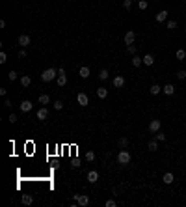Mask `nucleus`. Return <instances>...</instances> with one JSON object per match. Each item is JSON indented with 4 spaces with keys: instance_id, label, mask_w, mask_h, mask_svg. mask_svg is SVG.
<instances>
[{
    "instance_id": "f257e3e1",
    "label": "nucleus",
    "mask_w": 186,
    "mask_h": 207,
    "mask_svg": "<svg viewBox=\"0 0 186 207\" xmlns=\"http://www.w3.org/2000/svg\"><path fill=\"white\" fill-rule=\"evenodd\" d=\"M58 75H56V69H52V67H49V69H45L43 73H41V80L43 82H50V80H54Z\"/></svg>"
},
{
    "instance_id": "f03ea898",
    "label": "nucleus",
    "mask_w": 186,
    "mask_h": 207,
    "mask_svg": "<svg viewBox=\"0 0 186 207\" xmlns=\"http://www.w3.org/2000/svg\"><path fill=\"white\" fill-rule=\"evenodd\" d=\"M117 162L123 164V166L130 162V153H128L127 149H123V151H119V153H117Z\"/></svg>"
},
{
    "instance_id": "7ed1b4c3",
    "label": "nucleus",
    "mask_w": 186,
    "mask_h": 207,
    "mask_svg": "<svg viewBox=\"0 0 186 207\" xmlns=\"http://www.w3.org/2000/svg\"><path fill=\"white\" fill-rule=\"evenodd\" d=\"M73 200H74L78 205H82V207L89 205V198H88L86 194H73Z\"/></svg>"
},
{
    "instance_id": "20e7f679",
    "label": "nucleus",
    "mask_w": 186,
    "mask_h": 207,
    "mask_svg": "<svg viewBox=\"0 0 186 207\" xmlns=\"http://www.w3.org/2000/svg\"><path fill=\"white\" fill-rule=\"evenodd\" d=\"M17 41H19V45L23 47V49H26V47L30 45V41H32V39H30V36H28V34H20Z\"/></svg>"
},
{
    "instance_id": "39448f33",
    "label": "nucleus",
    "mask_w": 186,
    "mask_h": 207,
    "mask_svg": "<svg viewBox=\"0 0 186 207\" xmlns=\"http://www.w3.org/2000/svg\"><path fill=\"white\" fill-rule=\"evenodd\" d=\"M86 179H88V183H97V181H99V172H97V170H91V172H88Z\"/></svg>"
},
{
    "instance_id": "423d86ee",
    "label": "nucleus",
    "mask_w": 186,
    "mask_h": 207,
    "mask_svg": "<svg viewBox=\"0 0 186 207\" xmlns=\"http://www.w3.org/2000/svg\"><path fill=\"white\" fill-rule=\"evenodd\" d=\"M160 127H162L160 120H151V123H149V131H151V133H158Z\"/></svg>"
},
{
    "instance_id": "0eeeda50",
    "label": "nucleus",
    "mask_w": 186,
    "mask_h": 207,
    "mask_svg": "<svg viewBox=\"0 0 186 207\" xmlns=\"http://www.w3.org/2000/svg\"><path fill=\"white\" fill-rule=\"evenodd\" d=\"M112 84H114V88H123V86H125V77H121V75H115L114 80H112Z\"/></svg>"
},
{
    "instance_id": "6e6552de",
    "label": "nucleus",
    "mask_w": 186,
    "mask_h": 207,
    "mask_svg": "<svg viewBox=\"0 0 186 207\" xmlns=\"http://www.w3.org/2000/svg\"><path fill=\"white\" fill-rule=\"evenodd\" d=\"M36 118H37V120H41V121H45L47 118H49V110H47L45 106H41V108L37 110V114H36Z\"/></svg>"
},
{
    "instance_id": "1a4fd4ad",
    "label": "nucleus",
    "mask_w": 186,
    "mask_h": 207,
    "mask_svg": "<svg viewBox=\"0 0 186 207\" xmlns=\"http://www.w3.org/2000/svg\"><path fill=\"white\" fill-rule=\"evenodd\" d=\"M134 39H136V32H134V30H128V32L125 34V45H132Z\"/></svg>"
},
{
    "instance_id": "9d476101",
    "label": "nucleus",
    "mask_w": 186,
    "mask_h": 207,
    "mask_svg": "<svg viewBox=\"0 0 186 207\" xmlns=\"http://www.w3.org/2000/svg\"><path fill=\"white\" fill-rule=\"evenodd\" d=\"M77 101H78L80 106H88V105H89V97H88L86 93H78V95H77Z\"/></svg>"
},
{
    "instance_id": "9b49d317",
    "label": "nucleus",
    "mask_w": 186,
    "mask_h": 207,
    "mask_svg": "<svg viewBox=\"0 0 186 207\" xmlns=\"http://www.w3.org/2000/svg\"><path fill=\"white\" fill-rule=\"evenodd\" d=\"M155 19H156V23H166V19H168V11H166V10H162V11H158Z\"/></svg>"
},
{
    "instance_id": "f8f14e48",
    "label": "nucleus",
    "mask_w": 186,
    "mask_h": 207,
    "mask_svg": "<svg viewBox=\"0 0 186 207\" xmlns=\"http://www.w3.org/2000/svg\"><path fill=\"white\" fill-rule=\"evenodd\" d=\"M162 181L166 183V185H171V183L175 181V175L171 174V172H166V174H164V177H162Z\"/></svg>"
},
{
    "instance_id": "ddd939ff",
    "label": "nucleus",
    "mask_w": 186,
    "mask_h": 207,
    "mask_svg": "<svg viewBox=\"0 0 186 207\" xmlns=\"http://www.w3.org/2000/svg\"><path fill=\"white\" fill-rule=\"evenodd\" d=\"M56 82H58V86H65V84H67V75H65V73H58Z\"/></svg>"
},
{
    "instance_id": "4468645a",
    "label": "nucleus",
    "mask_w": 186,
    "mask_h": 207,
    "mask_svg": "<svg viewBox=\"0 0 186 207\" xmlns=\"http://www.w3.org/2000/svg\"><path fill=\"white\" fill-rule=\"evenodd\" d=\"M32 106H34V105H32L30 101H23V103L19 105V108L23 110V112H30V110H32Z\"/></svg>"
},
{
    "instance_id": "2eb2a0df",
    "label": "nucleus",
    "mask_w": 186,
    "mask_h": 207,
    "mask_svg": "<svg viewBox=\"0 0 186 207\" xmlns=\"http://www.w3.org/2000/svg\"><path fill=\"white\" fill-rule=\"evenodd\" d=\"M162 92L166 93V95H173V93H175V86H173V84H166V86L162 88Z\"/></svg>"
},
{
    "instance_id": "dca6fc26",
    "label": "nucleus",
    "mask_w": 186,
    "mask_h": 207,
    "mask_svg": "<svg viewBox=\"0 0 186 207\" xmlns=\"http://www.w3.org/2000/svg\"><path fill=\"white\" fill-rule=\"evenodd\" d=\"M106 95H108V90L106 88H102V86L97 88V97L99 99H106Z\"/></svg>"
},
{
    "instance_id": "f3484780",
    "label": "nucleus",
    "mask_w": 186,
    "mask_h": 207,
    "mask_svg": "<svg viewBox=\"0 0 186 207\" xmlns=\"http://www.w3.org/2000/svg\"><path fill=\"white\" fill-rule=\"evenodd\" d=\"M37 101H39V105H49V103H50V97H49L47 93H41Z\"/></svg>"
},
{
    "instance_id": "a211bd4d",
    "label": "nucleus",
    "mask_w": 186,
    "mask_h": 207,
    "mask_svg": "<svg viewBox=\"0 0 186 207\" xmlns=\"http://www.w3.org/2000/svg\"><path fill=\"white\" fill-rule=\"evenodd\" d=\"M143 64L145 65H153L155 64V56L153 54H145V56H143Z\"/></svg>"
},
{
    "instance_id": "6ab92c4d",
    "label": "nucleus",
    "mask_w": 186,
    "mask_h": 207,
    "mask_svg": "<svg viewBox=\"0 0 186 207\" xmlns=\"http://www.w3.org/2000/svg\"><path fill=\"white\" fill-rule=\"evenodd\" d=\"M20 84H23L24 88H28L32 84V79L28 77V75H23V77H20Z\"/></svg>"
},
{
    "instance_id": "aec40b11",
    "label": "nucleus",
    "mask_w": 186,
    "mask_h": 207,
    "mask_svg": "<svg viewBox=\"0 0 186 207\" xmlns=\"http://www.w3.org/2000/svg\"><path fill=\"white\" fill-rule=\"evenodd\" d=\"M147 149H149V151H153V153L158 149V140H156V138H155V140H151V142L147 144Z\"/></svg>"
},
{
    "instance_id": "412c9836",
    "label": "nucleus",
    "mask_w": 186,
    "mask_h": 207,
    "mask_svg": "<svg viewBox=\"0 0 186 207\" xmlns=\"http://www.w3.org/2000/svg\"><path fill=\"white\" fill-rule=\"evenodd\" d=\"M117 146L121 148V149H125V148H128V138H125V136H121L119 140H117Z\"/></svg>"
},
{
    "instance_id": "4be33fe9",
    "label": "nucleus",
    "mask_w": 186,
    "mask_h": 207,
    "mask_svg": "<svg viewBox=\"0 0 186 207\" xmlns=\"http://www.w3.org/2000/svg\"><path fill=\"white\" fill-rule=\"evenodd\" d=\"M78 75H80L82 79H88V77H89V67L82 65V67H80V71H78Z\"/></svg>"
},
{
    "instance_id": "5701e85b",
    "label": "nucleus",
    "mask_w": 186,
    "mask_h": 207,
    "mask_svg": "<svg viewBox=\"0 0 186 207\" xmlns=\"http://www.w3.org/2000/svg\"><path fill=\"white\" fill-rule=\"evenodd\" d=\"M142 64H143V58H140L138 54H134V56H132V65L134 67H140Z\"/></svg>"
},
{
    "instance_id": "b1692460",
    "label": "nucleus",
    "mask_w": 186,
    "mask_h": 207,
    "mask_svg": "<svg viewBox=\"0 0 186 207\" xmlns=\"http://www.w3.org/2000/svg\"><path fill=\"white\" fill-rule=\"evenodd\" d=\"M149 92H151V95H158V93H160V92H162V88H160V86H158V84H153V86H151V88H149Z\"/></svg>"
},
{
    "instance_id": "393cba45",
    "label": "nucleus",
    "mask_w": 186,
    "mask_h": 207,
    "mask_svg": "<svg viewBox=\"0 0 186 207\" xmlns=\"http://www.w3.org/2000/svg\"><path fill=\"white\" fill-rule=\"evenodd\" d=\"M23 203H24V205H32V203H34V198H32L30 194H23Z\"/></svg>"
},
{
    "instance_id": "a878e982",
    "label": "nucleus",
    "mask_w": 186,
    "mask_h": 207,
    "mask_svg": "<svg viewBox=\"0 0 186 207\" xmlns=\"http://www.w3.org/2000/svg\"><path fill=\"white\" fill-rule=\"evenodd\" d=\"M175 58H177V60H184V58H186V51H184V49H179V51L175 52Z\"/></svg>"
},
{
    "instance_id": "bb28decb",
    "label": "nucleus",
    "mask_w": 186,
    "mask_h": 207,
    "mask_svg": "<svg viewBox=\"0 0 186 207\" xmlns=\"http://www.w3.org/2000/svg\"><path fill=\"white\" fill-rule=\"evenodd\" d=\"M108 77H110L108 69H101V71H99V79H101V80H106Z\"/></svg>"
},
{
    "instance_id": "cd10ccee",
    "label": "nucleus",
    "mask_w": 186,
    "mask_h": 207,
    "mask_svg": "<svg viewBox=\"0 0 186 207\" xmlns=\"http://www.w3.org/2000/svg\"><path fill=\"white\" fill-rule=\"evenodd\" d=\"M138 8H140L142 11H143V10H147V8H149V4H147V0H138Z\"/></svg>"
},
{
    "instance_id": "c85d7f7f",
    "label": "nucleus",
    "mask_w": 186,
    "mask_h": 207,
    "mask_svg": "<svg viewBox=\"0 0 186 207\" xmlns=\"http://www.w3.org/2000/svg\"><path fill=\"white\" fill-rule=\"evenodd\" d=\"M86 161L88 162H93L95 161V153H93V151H86Z\"/></svg>"
},
{
    "instance_id": "c756f323",
    "label": "nucleus",
    "mask_w": 186,
    "mask_h": 207,
    "mask_svg": "<svg viewBox=\"0 0 186 207\" xmlns=\"http://www.w3.org/2000/svg\"><path fill=\"white\" fill-rule=\"evenodd\" d=\"M155 138H156L158 142H164V140H166V134H164V133H160V131H158V133H155Z\"/></svg>"
},
{
    "instance_id": "7c9ffc66",
    "label": "nucleus",
    "mask_w": 186,
    "mask_h": 207,
    "mask_svg": "<svg viewBox=\"0 0 186 207\" xmlns=\"http://www.w3.org/2000/svg\"><path fill=\"white\" fill-rule=\"evenodd\" d=\"M17 77H19V75H17L15 71H9V73H8V80H9V82H13V80H17Z\"/></svg>"
},
{
    "instance_id": "2f4dec72",
    "label": "nucleus",
    "mask_w": 186,
    "mask_h": 207,
    "mask_svg": "<svg viewBox=\"0 0 186 207\" xmlns=\"http://www.w3.org/2000/svg\"><path fill=\"white\" fill-rule=\"evenodd\" d=\"M166 26H168V30H173V28H177V21H168V23H166Z\"/></svg>"
},
{
    "instance_id": "473e14b6",
    "label": "nucleus",
    "mask_w": 186,
    "mask_h": 207,
    "mask_svg": "<svg viewBox=\"0 0 186 207\" xmlns=\"http://www.w3.org/2000/svg\"><path fill=\"white\" fill-rule=\"evenodd\" d=\"M177 79H179V80H184V79H186V71H184V69L177 71Z\"/></svg>"
},
{
    "instance_id": "72a5a7b5",
    "label": "nucleus",
    "mask_w": 186,
    "mask_h": 207,
    "mask_svg": "<svg viewBox=\"0 0 186 207\" xmlns=\"http://www.w3.org/2000/svg\"><path fill=\"white\" fill-rule=\"evenodd\" d=\"M127 51H128V54H132V56H134V54H136V45L132 43V45H127Z\"/></svg>"
},
{
    "instance_id": "f704fd0d",
    "label": "nucleus",
    "mask_w": 186,
    "mask_h": 207,
    "mask_svg": "<svg viewBox=\"0 0 186 207\" xmlns=\"http://www.w3.org/2000/svg\"><path fill=\"white\" fill-rule=\"evenodd\" d=\"M123 8L130 10V8H132V0H123Z\"/></svg>"
},
{
    "instance_id": "c9c22d12",
    "label": "nucleus",
    "mask_w": 186,
    "mask_h": 207,
    "mask_svg": "<svg viewBox=\"0 0 186 207\" xmlns=\"http://www.w3.org/2000/svg\"><path fill=\"white\" fill-rule=\"evenodd\" d=\"M6 62H8V54L2 51V52H0V64H6Z\"/></svg>"
},
{
    "instance_id": "e433bc0d",
    "label": "nucleus",
    "mask_w": 186,
    "mask_h": 207,
    "mask_svg": "<svg viewBox=\"0 0 186 207\" xmlns=\"http://www.w3.org/2000/svg\"><path fill=\"white\" fill-rule=\"evenodd\" d=\"M61 108H63V103H61V101H56V103H54V110H61Z\"/></svg>"
},
{
    "instance_id": "4c0bfd02",
    "label": "nucleus",
    "mask_w": 186,
    "mask_h": 207,
    "mask_svg": "<svg viewBox=\"0 0 186 207\" xmlns=\"http://www.w3.org/2000/svg\"><path fill=\"white\" fill-rule=\"evenodd\" d=\"M104 205H106V207H115V205H117V202H115V200H108Z\"/></svg>"
},
{
    "instance_id": "58836bf2",
    "label": "nucleus",
    "mask_w": 186,
    "mask_h": 207,
    "mask_svg": "<svg viewBox=\"0 0 186 207\" xmlns=\"http://www.w3.org/2000/svg\"><path fill=\"white\" fill-rule=\"evenodd\" d=\"M8 121H9V123H15V121H17V116H15V114H9V116H8Z\"/></svg>"
},
{
    "instance_id": "ea45409f",
    "label": "nucleus",
    "mask_w": 186,
    "mask_h": 207,
    "mask_svg": "<svg viewBox=\"0 0 186 207\" xmlns=\"http://www.w3.org/2000/svg\"><path fill=\"white\" fill-rule=\"evenodd\" d=\"M71 166H73V168H78V166H80V161H78V159H73Z\"/></svg>"
},
{
    "instance_id": "a19ab883",
    "label": "nucleus",
    "mask_w": 186,
    "mask_h": 207,
    "mask_svg": "<svg viewBox=\"0 0 186 207\" xmlns=\"http://www.w3.org/2000/svg\"><path fill=\"white\" fill-rule=\"evenodd\" d=\"M11 105H13V103H11L9 99H6V101H4V106H8V108H11Z\"/></svg>"
},
{
    "instance_id": "79ce46f5",
    "label": "nucleus",
    "mask_w": 186,
    "mask_h": 207,
    "mask_svg": "<svg viewBox=\"0 0 186 207\" xmlns=\"http://www.w3.org/2000/svg\"><path fill=\"white\" fill-rule=\"evenodd\" d=\"M19 58H26V49H23V51L19 52Z\"/></svg>"
}]
</instances>
